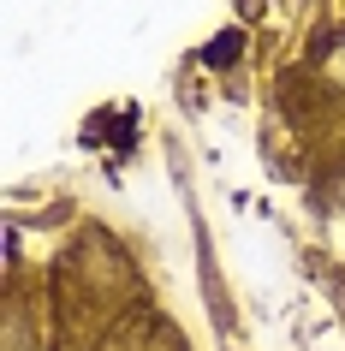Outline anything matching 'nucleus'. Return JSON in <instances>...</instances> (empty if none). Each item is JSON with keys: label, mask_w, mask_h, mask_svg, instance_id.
I'll use <instances>...</instances> for the list:
<instances>
[{"label": "nucleus", "mask_w": 345, "mask_h": 351, "mask_svg": "<svg viewBox=\"0 0 345 351\" xmlns=\"http://www.w3.org/2000/svg\"><path fill=\"white\" fill-rule=\"evenodd\" d=\"M233 54H238V36H220L215 48H209V60H233Z\"/></svg>", "instance_id": "obj_1"}]
</instances>
